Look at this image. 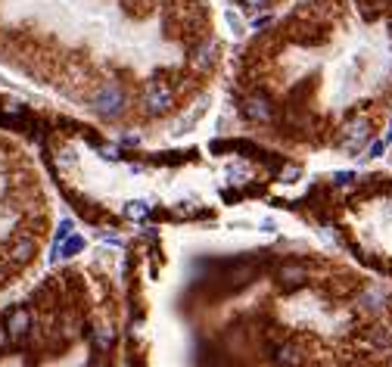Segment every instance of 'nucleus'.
<instances>
[{"mask_svg": "<svg viewBox=\"0 0 392 367\" xmlns=\"http://www.w3.org/2000/svg\"><path fill=\"white\" fill-rule=\"evenodd\" d=\"M91 109H94L100 118H106V122L118 118L125 112V88L118 81H103L94 93V106H91Z\"/></svg>", "mask_w": 392, "mask_h": 367, "instance_id": "1", "label": "nucleus"}, {"mask_svg": "<svg viewBox=\"0 0 392 367\" xmlns=\"http://www.w3.org/2000/svg\"><path fill=\"white\" fill-rule=\"evenodd\" d=\"M175 106V93L165 81H159V78H152L147 84V91H143V109L150 112V116H165V112Z\"/></svg>", "mask_w": 392, "mask_h": 367, "instance_id": "2", "label": "nucleus"}, {"mask_svg": "<svg viewBox=\"0 0 392 367\" xmlns=\"http://www.w3.org/2000/svg\"><path fill=\"white\" fill-rule=\"evenodd\" d=\"M243 116L256 125H268L274 118V103L265 93H252V97L243 100Z\"/></svg>", "mask_w": 392, "mask_h": 367, "instance_id": "3", "label": "nucleus"}, {"mask_svg": "<svg viewBox=\"0 0 392 367\" xmlns=\"http://www.w3.org/2000/svg\"><path fill=\"white\" fill-rule=\"evenodd\" d=\"M370 140V122L364 116H355L345 122L343 128V143L349 146V150H358V146H364Z\"/></svg>", "mask_w": 392, "mask_h": 367, "instance_id": "4", "label": "nucleus"}, {"mask_svg": "<svg viewBox=\"0 0 392 367\" xmlns=\"http://www.w3.org/2000/svg\"><path fill=\"white\" fill-rule=\"evenodd\" d=\"M386 302H389V296L380 290V286H368V290L358 296V309H361L364 315H383Z\"/></svg>", "mask_w": 392, "mask_h": 367, "instance_id": "5", "label": "nucleus"}, {"mask_svg": "<svg viewBox=\"0 0 392 367\" xmlns=\"http://www.w3.org/2000/svg\"><path fill=\"white\" fill-rule=\"evenodd\" d=\"M35 256H38V243H35V240H31V237H16L10 243V256H6V258H10L13 265H29Z\"/></svg>", "mask_w": 392, "mask_h": 367, "instance_id": "6", "label": "nucleus"}, {"mask_svg": "<svg viewBox=\"0 0 392 367\" xmlns=\"http://www.w3.org/2000/svg\"><path fill=\"white\" fill-rule=\"evenodd\" d=\"M3 327H6V333H10V339H22L25 333H29V327H31V315H29V309H13L10 315H6V321H3Z\"/></svg>", "mask_w": 392, "mask_h": 367, "instance_id": "7", "label": "nucleus"}, {"mask_svg": "<svg viewBox=\"0 0 392 367\" xmlns=\"http://www.w3.org/2000/svg\"><path fill=\"white\" fill-rule=\"evenodd\" d=\"M218 53H221V47H218L215 38H209V41H203L194 50V63L196 69H212V65L218 63Z\"/></svg>", "mask_w": 392, "mask_h": 367, "instance_id": "8", "label": "nucleus"}, {"mask_svg": "<svg viewBox=\"0 0 392 367\" xmlns=\"http://www.w3.org/2000/svg\"><path fill=\"white\" fill-rule=\"evenodd\" d=\"M277 280H281V283H287V286H299V283H305V280H308V271H305L302 265H296V262H287V265H281V268H277Z\"/></svg>", "mask_w": 392, "mask_h": 367, "instance_id": "9", "label": "nucleus"}, {"mask_svg": "<svg viewBox=\"0 0 392 367\" xmlns=\"http://www.w3.org/2000/svg\"><path fill=\"white\" fill-rule=\"evenodd\" d=\"M274 364L277 367H299L302 364V352H299L296 345H281L274 355Z\"/></svg>", "mask_w": 392, "mask_h": 367, "instance_id": "10", "label": "nucleus"}, {"mask_svg": "<svg viewBox=\"0 0 392 367\" xmlns=\"http://www.w3.org/2000/svg\"><path fill=\"white\" fill-rule=\"evenodd\" d=\"M84 249V237H78V233H72V237H65L63 240V246H59V256H75V252H81Z\"/></svg>", "mask_w": 392, "mask_h": 367, "instance_id": "11", "label": "nucleus"}, {"mask_svg": "<svg viewBox=\"0 0 392 367\" xmlns=\"http://www.w3.org/2000/svg\"><path fill=\"white\" fill-rule=\"evenodd\" d=\"M150 209H152L150 199H134V203L125 205V212H128L131 218H147V215H150Z\"/></svg>", "mask_w": 392, "mask_h": 367, "instance_id": "12", "label": "nucleus"}, {"mask_svg": "<svg viewBox=\"0 0 392 367\" xmlns=\"http://www.w3.org/2000/svg\"><path fill=\"white\" fill-rule=\"evenodd\" d=\"M94 345H97L100 352H106V349H109V345H112V330H100L97 336H94Z\"/></svg>", "mask_w": 392, "mask_h": 367, "instance_id": "13", "label": "nucleus"}, {"mask_svg": "<svg viewBox=\"0 0 392 367\" xmlns=\"http://www.w3.org/2000/svg\"><path fill=\"white\" fill-rule=\"evenodd\" d=\"M118 150H122L118 143H106V146H100V156H103L106 162H116V159H118Z\"/></svg>", "mask_w": 392, "mask_h": 367, "instance_id": "14", "label": "nucleus"}, {"mask_svg": "<svg viewBox=\"0 0 392 367\" xmlns=\"http://www.w3.org/2000/svg\"><path fill=\"white\" fill-rule=\"evenodd\" d=\"M374 345H380V349H386V345H392V333H386V330H377V333H374Z\"/></svg>", "mask_w": 392, "mask_h": 367, "instance_id": "15", "label": "nucleus"}, {"mask_svg": "<svg viewBox=\"0 0 392 367\" xmlns=\"http://www.w3.org/2000/svg\"><path fill=\"white\" fill-rule=\"evenodd\" d=\"M72 231H75V228H72V221H63V224H59V231H56V243H63V240L69 237Z\"/></svg>", "mask_w": 392, "mask_h": 367, "instance_id": "16", "label": "nucleus"}, {"mask_svg": "<svg viewBox=\"0 0 392 367\" xmlns=\"http://www.w3.org/2000/svg\"><path fill=\"white\" fill-rule=\"evenodd\" d=\"M118 146H141V137L137 134H122L118 137Z\"/></svg>", "mask_w": 392, "mask_h": 367, "instance_id": "17", "label": "nucleus"}, {"mask_svg": "<svg viewBox=\"0 0 392 367\" xmlns=\"http://www.w3.org/2000/svg\"><path fill=\"white\" fill-rule=\"evenodd\" d=\"M383 150H386V140H377V143H370V150H368V156L370 159H377V156H380V153Z\"/></svg>", "mask_w": 392, "mask_h": 367, "instance_id": "18", "label": "nucleus"}, {"mask_svg": "<svg viewBox=\"0 0 392 367\" xmlns=\"http://www.w3.org/2000/svg\"><path fill=\"white\" fill-rule=\"evenodd\" d=\"M352 181H355V175H352V171H340V175H334V184H352Z\"/></svg>", "mask_w": 392, "mask_h": 367, "instance_id": "19", "label": "nucleus"}, {"mask_svg": "<svg viewBox=\"0 0 392 367\" xmlns=\"http://www.w3.org/2000/svg\"><path fill=\"white\" fill-rule=\"evenodd\" d=\"M281 178H283V181H293V178H299V169H296V165H287Z\"/></svg>", "mask_w": 392, "mask_h": 367, "instance_id": "20", "label": "nucleus"}, {"mask_svg": "<svg viewBox=\"0 0 392 367\" xmlns=\"http://www.w3.org/2000/svg\"><path fill=\"white\" fill-rule=\"evenodd\" d=\"M243 3H246V6H249V10H262V6H265V3H268V0H243Z\"/></svg>", "mask_w": 392, "mask_h": 367, "instance_id": "21", "label": "nucleus"}, {"mask_svg": "<svg viewBox=\"0 0 392 367\" xmlns=\"http://www.w3.org/2000/svg\"><path fill=\"white\" fill-rule=\"evenodd\" d=\"M265 25H271L268 16H265V19H256V22H252V29H265Z\"/></svg>", "mask_w": 392, "mask_h": 367, "instance_id": "22", "label": "nucleus"}, {"mask_svg": "<svg viewBox=\"0 0 392 367\" xmlns=\"http://www.w3.org/2000/svg\"><path fill=\"white\" fill-rule=\"evenodd\" d=\"M6 339H10V333H6V327H0V349L6 345Z\"/></svg>", "mask_w": 392, "mask_h": 367, "instance_id": "23", "label": "nucleus"}, {"mask_svg": "<svg viewBox=\"0 0 392 367\" xmlns=\"http://www.w3.org/2000/svg\"><path fill=\"white\" fill-rule=\"evenodd\" d=\"M0 283H3V268H0Z\"/></svg>", "mask_w": 392, "mask_h": 367, "instance_id": "24", "label": "nucleus"}, {"mask_svg": "<svg viewBox=\"0 0 392 367\" xmlns=\"http://www.w3.org/2000/svg\"><path fill=\"white\" fill-rule=\"evenodd\" d=\"M100 367H106V364H100Z\"/></svg>", "mask_w": 392, "mask_h": 367, "instance_id": "25", "label": "nucleus"}]
</instances>
